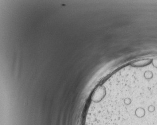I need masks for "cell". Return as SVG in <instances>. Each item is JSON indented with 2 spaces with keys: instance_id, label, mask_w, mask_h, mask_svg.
<instances>
[{
  "instance_id": "cell-1",
  "label": "cell",
  "mask_w": 157,
  "mask_h": 125,
  "mask_svg": "<svg viewBox=\"0 0 157 125\" xmlns=\"http://www.w3.org/2000/svg\"><path fill=\"white\" fill-rule=\"evenodd\" d=\"M135 115L138 118H143L146 115V111L143 107H138L135 109Z\"/></svg>"
}]
</instances>
